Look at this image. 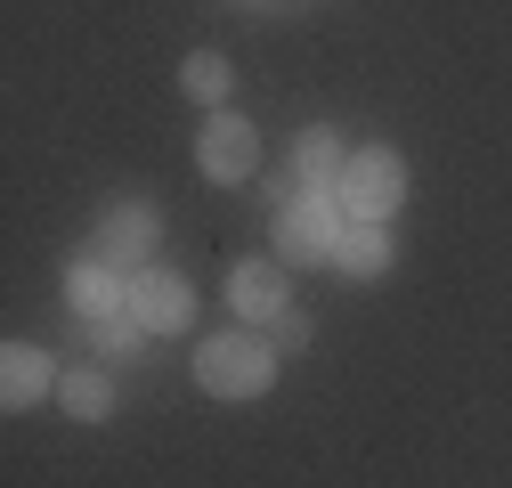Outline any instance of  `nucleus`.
I'll list each match as a JSON object with an SVG mask.
<instances>
[{
	"label": "nucleus",
	"instance_id": "f257e3e1",
	"mask_svg": "<svg viewBox=\"0 0 512 488\" xmlns=\"http://www.w3.org/2000/svg\"><path fill=\"white\" fill-rule=\"evenodd\" d=\"M196 375H204V391L212 399H261L269 383H277V350H269V334H212L204 350H196Z\"/></svg>",
	"mask_w": 512,
	"mask_h": 488
},
{
	"label": "nucleus",
	"instance_id": "f03ea898",
	"mask_svg": "<svg viewBox=\"0 0 512 488\" xmlns=\"http://www.w3.org/2000/svg\"><path fill=\"white\" fill-rule=\"evenodd\" d=\"M334 244H342V204H334V188L285 196V212H277V261H285V269L334 261Z\"/></svg>",
	"mask_w": 512,
	"mask_h": 488
},
{
	"label": "nucleus",
	"instance_id": "7ed1b4c3",
	"mask_svg": "<svg viewBox=\"0 0 512 488\" xmlns=\"http://www.w3.org/2000/svg\"><path fill=\"white\" fill-rule=\"evenodd\" d=\"M407 196V171H399V155L391 147H366V155H350L342 163V179H334V204H342V220H382Z\"/></svg>",
	"mask_w": 512,
	"mask_h": 488
},
{
	"label": "nucleus",
	"instance_id": "20e7f679",
	"mask_svg": "<svg viewBox=\"0 0 512 488\" xmlns=\"http://www.w3.org/2000/svg\"><path fill=\"white\" fill-rule=\"evenodd\" d=\"M131 318L147 334H179L187 318H196V293H187V277H171V269H139L131 277Z\"/></svg>",
	"mask_w": 512,
	"mask_h": 488
},
{
	"label": "nucleus",
	"instance_id": "39448f33",
	"mask_svg": "<svg viewBox=\"0 0 512 488\" xmlns=\"http://www.w3.org/2000/svg\"><path fill=\"white\" fill-rule=\"evenodd\" d=\"M155 204H139V196H122V204H106V220H98V261H114V269H131V261H147V244H155Z\"/></svg>",
	"mask_w": 512,
	"mask_h": 488
},
{
	"label": "nucleus",
	"instance_id": "423d86ee",
	"mask_svg": "<svg viewBox=\"0 0 512 488\" xmlns=\"http://www.w3.org/2000/svg\"><path fill=\"white\" fill-rule=\"evenodd\" d=\"M196 163H204L212 179H252V163H261V139H252V122H244V114H220L212 131L196 139Z\"/></svg>",
	"mask_w": 512,
	"mask_h": 488
},
{
	"label": "nucleus",
	"instance_id": "0eeeda50",
	"mask_svg": "<svg viewBox=\"0 0 512 488\" xmlns=\"http://www.w3.org/2000/svg\"><path fill=\"white\" fill-rule=\"evenodd\" d=\"M228 301L244 318H277L285 310V261H236L228 269Z\"/></svg>",
	"mask_w": 512,
	"mask_h": 488
},
{
	"label": "nucleus",
	"instance_id": "6e6552de",
	"mask_svg": "<svg viewBox=\"0 0 512 488\" xmlns=\"http://www.w3.org/2000/svg\"><path fill=\"white\" fill-rule=\"evenodd\" d=\"M66 293H74V310H82L90 326H98L106 310H131V285L114 277V261H82V269L66 277Z\"/></svg>",
	"mask_w": 512,
	"mask_h": 488
},
{
	"label": "nucleus",
	"instance_id": "1a4fd4ad",
	"mask_svg": "<svg viewBox=\"0 0 512 488\" xmlns=\"http://www.w3.org/2000/svg\"><path fill=\"white\" fill-rule=\"evenodd\" d=\"M334 261L350 277H382V269H391V236H382V220H350L342 244H334Z\"/></svg>",
	"mask_w": 512,
	"mask_h": 488
},
{
	"label": "nucleus",
	"instance_id": "9d476101",
	"mask_svg": "<svg viewBox=\"0 0 512 488\" xmlns=\"http://www.w3.org/2000/svg\"><path fill=\"white\" fill-rule=\"evenodd\" d=\"M49 391V358L33 350V342H9V358H0V399L9 407H33Z\"/></svg>",
	"mask_w": 512,
	"mask_h": 488
},
{
	"label": "nucleus",
	"instance_id": "9b49d317",
	"mask_svg": "<svg viewBox=\"0 0 512 488\" xmlns=\"http://www.w3.org/2000/svg\"><path fill=\"white\" fill-rule=\"evenodd\" d=\"M57 399H66V415H82V423H98V415L114 407V391H106V375H98V366H74V375L57 383Z\"/></svg>",
	"mask_w": 512,
	"mask_h": 488
},
{
	"label": "nucleus",
	"instance_id": "f8f14e48",
	"mask_svg": "<svg viewBox=\"0 0 512 488\" xmlns=\"http://www.w3.org/2000/svg\"><path fill=\"white\" fill-rule=\"evenodd\" d=\"M293 163H301V179H342L350 155H342L334 131H301V139H293Z\"/></svg>",
	"mask_w": 512,
	"mask_h": 488
},
{
	"label": "nucleus",
	"instance_id": "ddd939ff",
	"mask_svg": "<svg viewBox=\"0 0 512 488\" xmlns=\"http://www.w3.org/2000/svg\"><path fill=\"white\" fill-rule=\"evenodd\" d=\"M187 98L220 106V98H228V57H187Z\"/></svg>",
	"mask_w": 512,
	"mask_h": 488
},
{
	"label": "nucleus",
	"instance_id": "4468645a",
	"mask_svg": "<svg viewBox=\"0 0 512 488\" xmlns=\"http://www.w3.org/2000/svg\"><path fill=\"white\" fill-rule=\"evenodd\" d=\"M90 334H98V350H114V358H122V350H139V334H147V326H139V318H98Z\"/></svg>",
	"mask_w": 512,
	"mask_h": 488
},
{
	"label": "nucleus",
	"instance_id": "2eb2a0df",
	"mask_svg": "<svg viewBox=\"0 0 512 488\" xmlns=\"http://www.w3.org/2000/svg\"><path fill=\"white\" fill-rule=\"evenodd\" d=\"M301 342H309V318L301 310H277L269 318V350H301Z\"/></svg>",
	"mask_w": 512,
	"mask_h": 488
}]
</instances>
